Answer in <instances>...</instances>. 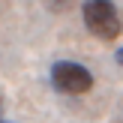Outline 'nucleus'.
I'll return each mask as SVG.
<instances>
[{
	"instance_id": "nucleus-3",
	"label": "nucleus",
	"mask_w": 123,
	"mask_h": 123,
	"mask_svg": "<svg viewBox=\"0 0 123 123\" xmlns=\"http://www.w3.org/2000/svg\"><path fill=\"white\" fill-rule=\"evenodd\" d=\"M72 3H75V0H45V6H48L51 12H66Z\"/></svg>"
},
{
	"instance_id": "nucleus-2",
	"label": "nucleus",
	"mask_w": 123,
	"mask_h": 123,
	"mask_svg": "<svg viewBox=\"0 0 123 123\" xmlns=\"http://www.w3.org/2000/svg\"><path fill=\"white\" fill-rule=\"evenodd\" d=\"M51 84L54 90L60 93H69V96H81L93 87V75H90L87 66L81 63H72V60H60V63L51 66Z\"/></svg>"
},
{
	"instance_id": "nucleus-5",
	"label": "nucleus",
	"mask_w": 123,
	"mask_h": 123,
	"mask_svg": "<svg viewBox=\"0 0 123 123\" xmlns=\"http://www.w3.org/2000/svg\"><path fill=\"white\" fill-rule=\"evenodd\" d=\"M0 114H3V93H0Z\"/></svg>"
},
{
	"instance_id": "nucleus-1",
	"label": "nucleus",
	"mask_w": 123,
	"mask_h": 123,
	"mask_svg": "<svg viewBox=\"0 0 123 123\" xmlns=\"http://www.w3.org/2000/svg\"><path fill=\"white\" fill-rule=\"evenodd\" d=\"M81 15H84L87 30L93 36H99V39H105V42L120 36V30H123V21H120V12L114 6V0H84Z\"/></svg>"
},
{
	"instance_id": "nucleus-6",
	"label": "nucleus",
	"mask_w": 123,
	"mask_h": 123,
	"mask_svg": "<svg viewBox=\"0 0 123 123\" xmlns=\"http://www.w3.org/2000/svg\"><path fill=\"white\" fill-rule=\"evenodd\" d=\"M0 123H6V120H0Z\"/></svg>"
},
{
	"instance_id": "nucleus-4",
	"label": "nucleus",
	"mask_w": 123,
	"mask_h": 123,
	"mask_svg": "<svg viewBox=\"0 0 123 123\" xmlns=\"http://www.w3.org/2000/svg\"><path fill=\"white\" fill-rule=\"evenodd\" d=\"M117 63L123 66V48H120V51H117Z\"/></svg>"
}]
</instances>
